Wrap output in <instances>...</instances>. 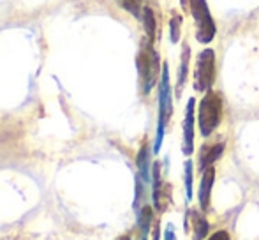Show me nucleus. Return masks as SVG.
Here are the masks:
<instances>
[{
	"mask_svg": "<svg viewBox=\"0 0 259 240\" xmlns=\"http://www.w3.org/2000/svg\"><path fill=\"white\" fill-rule=\"evenodd\" d=\"M136 65H138V74H140V83L143 94L152 92V89L159 83V74L162 72L160 67V57L155 52L154 43L143 41V45L140 46V52L136 57Z\"/></svg>",
	"mask_w": 259,
	"mask_h": 240,
	"instance_id": "obj_1",
	"label": "nucleus"
},
{
	"mask_svg": "<svg viewBox=\"0 0 259 240\" xmlns=\"http://www.w3.org/2000/svg\"><path fill=\"white\" fill-rule=\"evenodd\" d=\"M173 115V92H171V82H169V69L167 64H162V72L159 79V117H157V134L154 143V154H159L162 147L164 131Z\"/></svg>",
	"mask_w": 259,
	"mask_h": 240,
	"instance_id": "obj_2",
	"label": "nucleus"
},
{
	"mask_svg": "<svg viewBox=\"0 0 259 240\" xmlns=\"http://www.w3.org/2000/svg\"><path fill=\"white\" fill-rule=\"evenodd\" d=\"M222 97L215 90H208L198 106V126L203 138H210L222 122Z\"/></svg>",
	"mask_w": 259,
	"mask_h": 240,
	"instance_id": "obj_3",
	"label": "nucleus"
},
{
	"mask_svg": "<svg viewBox=\"0 0 259 240\" xmlns=\"http://www.w3.org/2000/svg\"><path fill=\"white\" fill-rule=\"evenodd\" d=\"M189 7H191L192 20L196 25V39L201 45H210L217 34V27L208 9L206 0H191Z\"/></svg>",
	"mask_w": 259,
	"mask_h": 240,
	"instance_id": "obj_4",
	"label": "nucleus"
},
{
	"mask_svg": "<svg viewBox=\"0 0 259 240\" xmlns=\"http://www.w3.org/2000/svg\"><path fill=\"white\" fill-rule=\"evenodd\" d=\"M215 82V52L211 48L203 50L198 55L194 67V90L208 92Z\"/></svg>",
	"mask_w": 259,
	"mask_h": 240,
	"instance_id": "obj_5",
	"label": "nucleus"
},
{
	"mask_svg": "<svg viewBox=\"0 0 259 240\" xmlns=\"http://www.w3.org/2000/svg\"><path fill=\"white\" fill-rule=\"evenodd\" d=\"M196 99L187 101V108H185V117H184V138H182V152L184 155H192L194 152V117H196Z\"/></svg>",
	"mask_w": 259,
	"mask_h": 240,
	"instance_id": "obj_6",
	"label": "nucleus"
},
{
	"mask_svg": "<svg viewBox=\"0 0 259 240\" xmlns=\"http://www.w3.org/2000/svg\"><path fill=\"white\" fill-rule=\"evenodd\" d=\"M224 141H219V143H211V145H203L201 150H199V157H198V170L199 173H203L205 170H208L210 166L215 165V161L222 157L224 154Z\"/></svg>",
	"mask_w": 259,
	"mask_h": 240,
	"instance_id": "obj_7",
	"label": "nucleus"
},
{
	"mask_svg": "<svg viewBox=\"0 0 259 240\" xmlns=\"http://www.w3.org/2000/svg\"><path fill=\"white\" fill-rule=\"evenodd\" d=\"M213 182H215V168L210 166V168L201 173V182H199L198 202H199V210H201V212H208V209H210Z\"/></svg>",
	"mask_w": 259,
	"mask_h": 240,
	"instance_id": "obj_8",
	"label": "nucleus"
},
{
	"mask_svg": "<svg viewBox=\"0 0 259 240\" xmlns=\"http://www.w3.org/2000/svg\"><path fill=\"white\" fill-rule=\"evenodd\" d=\"M189 216V230H192V238L194 240H206L210 233V224H208L205 212L199 210H187Z\"/></svg>",
	"mask_w": 259,
	"mask_h": 240,
	"instance_id": "obj_9",
	"label": "nucleus"
},
{
	"mask_svg": "<svg viewBox=\"0 0 259 240\" xmlns=\"http://www.w3.org/2000/svg\"><path fill=\"white\" fill-rule=\"evenodd\" d=\"M136 166H138V175L140 179L145 182V184H150L152 182V150H150V145L143 143L136 155Z\"/></svg>",
	"mask_w": 259,
	"mask_h": 240,
	"instance_id": "obj_10",
	"label": "nucleus"
},
{
	"mask_svg": "<svg viewBox=\"0 0 259 240\" xmlns=\"http://www.w3.org/2000/svg\"><path fill=\"white\" fill-rule=\"evenodd\" d=\"M189 62H191V46L184 43L182 46V57H180V67H178V79H177V97L182 96V90L187 82V72H189Z\"/></svg>",
	"mask_w": 259,
	"mask_h": 240,
	"instance_id": "obj_11",
	"label": "nucleus"
},
{
	"mask_svg": "<svg viewBox=\"0 0 259 240\" xmlns=\"http://www.w3.org/2000/svg\"><path fill=\"white\" fill-rule=\"evenodd\" d=\"M138 228L141 231V237H148L152 230V223H154V210L150 205H143L138 210Z\"/></svg>",
	"mask_w": 259,
	"mask_h": 240,
	"instance_id": "obj_12",
	"label": "nucleus"
},
{
	"mask_svg": "<svg viewBox=\"0 0 259 240\" xmlns=\"http://www.w3.org/2000/svg\"><path fill=\"white\" fill-rule=\"evenodd\" d=\"M143 28H145V34H147V39L150 43L155 41V35H157V21H155V14L152 11V7H145L143 9Z\"/></svg>",
	"mask_w": 259,
	"mask_h": 240,
	"instance_id": "obj_13",
	"label": "nucleus"
},
{
	"mask_svg": "<svg viewBox=\"0 0 259 240\" xmlns=\"http://www.w3.org/2000/svg\"><path fill=\"white\" fill-rule=\"evenodd\" d=\"M116 4H118L122 9H125L127 13H131L134 18H140L143 16V9L147 6H145V0H116Z\"/></svg>",
	"mask_w": 259,
	"mask_h": 240,
	"instance_id": "obj_14",
	"label": "nucleus"
},
{
	"mask_svg": "<svg viewBox=\"0 0 259 240\" xmlns=\"http://www.w3.org/2000/svg\"><path fill=\"white\" fill-rule=\"evenodd\" d=\"M185 199H192V179H194V163L191 159L185 161Z\"/></svg>",
	"mask_w": 259,
	"mask_h": 240,
	"instance_id": "obj_15",
	"label": "nucleus"
},
{
	"mask_svg": "<svg viewBox=\"0 0 259 240\" xmlns=\"http://www.w3.org/2000/svg\"><path fill=\"white\" fill-rule=\"evenodd\" d=\"M169 32H171V43H173V45H177V43L180 41V34H182V16L178 13L171 14Z\"/></svg>",
	"mask_w": 259,
	"mask_h": 240,
	"instance_id": "obj_16",
	"label": "nucleus"
},
{
	"mask_svg": "<svg viewBox=\"0 0 259 240\" xmlns=\"http://www.w3.org/2000/svg\"><path fill=\"white\" fill-rule=\"evenodd\" d=\"M206 240H231V235L226 230H221V231H215L213 235H210Z\"/></svg>",
	"mask_w": 259,
	"mask_h": 240,
	"instance_id": "obj_17",
	"label": "nucleus"
},
{
	"mask_svg": "<svg viewBox=\"0 0 259 240\" xmlns=\"http://www.w3.org/2000/svg\"><path fill=\"white\" fill-rule=\"evenodd\" d=\"M164 240H177V231H175V226L171 223L166 226V231H164Z\"/></svg>",
	"mask_w": 259,
	"mask_h": 240,
	"instance_id": "obj_18",
	"label": "nucleus"
},
{
	"mask_svg": "<svg viewBox=\"0 0 259 240\" xmlns=\"http://www.w3.org/2000/svg\"><path fill=\"white\" fill-rule=\"evenodd\" d=\"M152 240H160V228L159 224L154 226V231H152Z\"/></svg>",
	"mask_w": 259,
	"mask_h": 240,
	"instance_id": "obj_19",
	"label": "nucleus"
},
{
	"mask_svg": "<svg viewBox=\"0 0 259 240\" xmlns=\"http://www.w3.org/2000/svg\"><path fill=\"white\" fill-rule=\"evenodd\" d=\"M118 240H133V238H131L129 235H122V237H120Z\"/></svg>",
	"mask_w": 259,
	"mask_h": 240,
	"instance_id": "obj_20",
	"label": "nucleus"
},
{
	"mask_svg": "<svg viewBox=\"0 0 259 240\" xmlns=\"http://www.w3.org/2000/svg\"><path fill=\"white\" fill-rule=\"evenodd\" d=\"M141 240H148V237H141Z\"/></svg>",
	"mask_w": 259,
	"mask_h": 240,
	"instance_id": "obj_21",
	"label": "nucleus"
}]
</instances>
